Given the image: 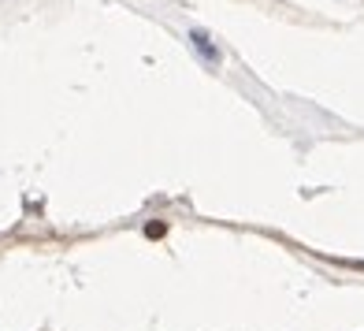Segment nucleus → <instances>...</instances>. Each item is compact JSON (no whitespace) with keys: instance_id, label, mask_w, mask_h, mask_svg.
Instances as JSON below:
<instances>
[{"instance_id":"obj_1","label":"nucleus","mask_w":364,"mask_h":331,"mask_svg":"<svg viewBox=\"0 0 364 331\" xmlns=\"http://www.w3.org/2000/svg\"><path fill=\"white\" fill-rule=\"evenodd\" d=\"M190 41H193V48H197V53H201V60H205V63H220V53H216V45L208 41V34H205V30H193V34H190Z\"/></svg>"}]
</instances>
